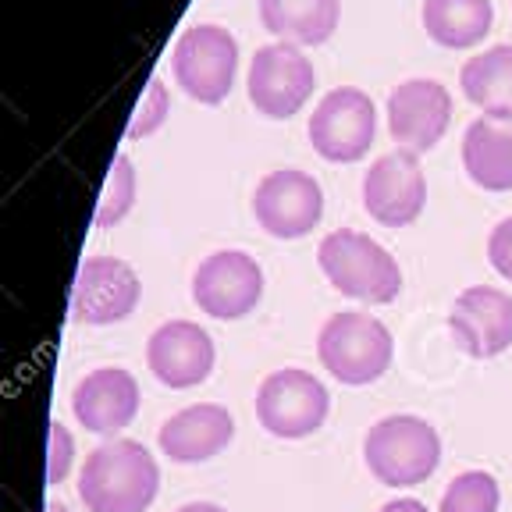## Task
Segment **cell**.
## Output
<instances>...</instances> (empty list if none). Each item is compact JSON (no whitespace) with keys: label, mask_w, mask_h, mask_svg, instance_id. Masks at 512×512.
Returning <instances> with one entry per match:
<instances>
[{"label":"cell","mask_w":512,"mask_h":512,"mask_svg":"<svg viewBox=\"0 0 512 512\" xmlns=\"http://www.w3.org/2000/svg\"><path fill=\"white\" fill-rule=\"evenodd\" d=\"M157 491V459L132 438H111L96 445L79 473V498L86 512H146Z\"/></svg>","instance_id":"1"},{"label":"cell","mask_w":512,"mask_h":512,"mask_svg":"<svg viewBox=\"0 0 512 512\" xmlns=\"http://www.w3.org/2000/svg\"><path fill=\"white\" fill-rule=\"evenodd\" d=\"M317 264L335 292L349 299H360L370 306L395 303L402 292V271L388 249L377 239L352 228L324 235L317 246Z\"/></svg>","instance_id":"2"},{"label":"cell","mask_w":512,"mask_h":512,"mask_svg":"<svg viewBox=\"0 0 512 512\" xmlns=\"http://www.w3.org/2000/svg\"><path fill=\"white\" fill-rule=\"evenodd\" d=\"M363 459L384 488H416L438 470L441 438L424 416L392 413L367 431Z\"/></svg>","instance_id":"3"},{"label":"cell","mask_w":512,"mask_h":512,"mask_svg":"<svg viewBox=\"0 0 512 512\" xmlns=\"http://www.w3.org/2000/svg\"><path fill=\"white\" fill-rule=\"evenodd\" d=\"M317 356L335 381L363 388V384L381 381L384 370L392 367L395 342L392 331L377 317L360 310H342L324 320L317 335Z\"/></svg>","instance_id":"4"},{"label":"cell","mask_w":512,"mask_h":512,"mask_svg":"<svg viewBox=\"0 0 512 512\" xmlns=\"http://www.w3.org/2000/svg\"><path fill=\"white\" fill-rule=\"evenodd\" d=\"M331 409L328 388L310 370H274L256 388V420L267 434L285 441L310 438L324 427Z\"/></svg>","instance_id":"5"},{"label":"cell","mask_w":512,"mask_h":512,"mask_svg":"<svg viewBox=\"0 0 512 512\" xmlns=\"http://www.w3.org/2000/svg\"><path fill=\"white\" fill-rule=\"evenodd\" d=\"M175 82L200 104H221L239 75V40L221 25H192L171 50Z\"/></svg>","instance_id":"6"},{"label":"cell","mask_w":512,"mask_h":512,"mask_svg":"<svg viewBox=\"0 0 512 512\" xmlns=\"http://www.w3.org/2000/svg\"><path fill=\"white\" fill-rule=\"evenodd\" d=\"M313 86H317L313 61L292 43H267L249 61V104L256 107V114L271 121H288L303 111V104L313 96Z\"/></svg>","instance_id":"7"},{"label":"cell","mask_w":512,"mask_h":512,"mask_svg":"<svg viewBox=\"0 0 512 512\" xmlns=\"http://www.w3.org/2000/svg\"><path fill=\"white\" fill-rule=\"evenodd\" d=\"M310 143L331 164H352L363 160L377 136V111L363 89H331L310 114Z\"/></svg>","instance_id":"8"},{"label":"cell","mask_w":512,"mask_h":512,"mask_svg":"<svg viewBox=\"0 0 512 512\" xmlns=\"http://www.w3.org/2000/svg\"><path fill=\"white\" fill-rule=\"evenodd\" d=\"M264 299V267L242 249H217L192 274V303L214 320H242Z\"/></svg>","instance_id":"9"},{"label":"cell","mask_w":512,"mask_h":512,"mask_svg":"<svg viewBox=\"0 0 512 512\" xmlns=\"http://www.w3.org/2000/svg\"><path fill=\"white\" fill-rule=\"evenodd\" d=\"M253 217L271 239H303L324 217V189L299 168L271 171L256 182Z\"/></svg>","instance_id":"10"},{"label":"cell","mask_w":512,"mask_h":512,"mask_svg":"<svg viewBox=\"0 0 512 512\" xmlns=\"http://www.w3.org/2000/svg\"><path fill=\"white\" fill-rule=\"evenodd\" d=\"M143 281L118 256H89L79 264L72 285V320L75 324H121L136 313Z\"/></svg>","instance_id":"11"},{"label":"cell","mask_w":512,"mask_h":512,"mask_svg":"<svg viewBox=\"0 0 512 512\" xmlns=\"http://www.w3.org/2000/svg\"><path fill=\"white\" fill-rule=\"evenodd\" d=\"M427 178L420 157L409 150L384 153L363 175V207L384 228H406L424 214Z\"/></svg>","instance_id":"12"},{"label":"cell","mask_w":512,"mask_h":512,"mask_svg":"<svg viewBox=\"0 0 512 512\" xmlns=\"http://www.w3.org/2000/svg\"><path fill=\"white\" fill-rule=\"evenodd\" d=\"M452 342L473 360H495L512 349V296L491 285L463 288L448 310Z\"/></svg>","instance_id":"13"},{"label":"cell","mask_w":512,"mask_h":512,"mask_svg":"<svg viewBox=\"0 0 512 512\" xmlns=\"http://www.w3.org/2000/svg\"><path fill=\"white\" fill-rule=\"evenodd\" d=\"M452 121V93L438 79H406L388 93V132L399 150L431 153Z\"/></svg>","instance_id":"14"},{"label":"cell","mask_w":512,"mask_h":512,"mask_svg":"<svg viewBox=\"0 0 512 512\" xmlns=\"http://www.w3.org/2000/svg\"><path fill=\"white\" fill-rule=\"evenodd\" d=\"M214 338L192 324V320H168L146 342V367L160 384H168L175 392L196 388L214 370Z\"/></svg>","instance_id":"15"},{"label":"cell","mask_w":512,"mask_h":512,"mask_svg":"<svg viewBox=\"0 0 512 512\" xmlns=\"http://www.w3.org/2000/svg\"><path fill=\"white\" fill-rule=\"evenodd\" d=\"M139 384L136 377L121 367H96L86 374L72 392V413L89 434H114L125 431L139 413Z\"/></svg>","instance_id":"16"},{"label":"cell","mask_w":512,"mask_h":512,"mask_svg":"<svg viewBox=\"0 0 512 512\" xmlns=\"http://www.w3.org/2000/svg\"><path fill=\"white\" fill-rule=\"evenodd\" d=\"M235 438V420L232 413L217 402H200V406H185L175 416H168L160 424V452L171 463L196 466L207 459L221 456L224 448Z\"/></svg>","instance_id":"17"},{"label":"cell","mask_w":512,"mask_h":512,"mask_svg":"<svg viewBox=\"0 0 512 512\" xmlns=\"http://www.w3.org/2000/svg\"><path fill=\"white\" fill-rule=\"evenodd\" d=\"M463 168L484 192L512 189V114H480L463 136Z\"/></svg>","instance_id":"18"},{"label":"cell","mask_w":512,"mask_h":512,"mask_svg":"<svg viewBox=\"0 0 512 512\" xmlns=\"http://www.w3.org/2000/svg\"><path fill=\"white\" fill-rule=\"evenodd\" d=\"M342 18V0H260V22L278 43L320 47L328 43Z\"/></svg>","instance_id":"19"},{"label":"cell","mask_w":512,"mask_h":512,"mask_svg":"<svg viewBox=\"0 0 512 512\" xmlns=\"http://www.w3.org/2000/svg\"><path fill=\"white\" fill-rule=\"evenodd\" d=\"M424 29L438 47L466 50L484 43L495 25V4L491 0H424L420 8Z\"/></svg>","instance_id":"20"},{"label":"cell","mask_w":512,"mask_h":512,"mask_svg":"<svg viewBox=\"0 0 512 512\" xmlns=\"http://www.w3.org/2000/svg\"><path fill=\"white\" fill-rule=\"evenodd\" d=\"M463 96L484 114H512V43L470 57L459 72Z\"/></svg>","instance_id":"21"},{"label":"cell","mask_w":512,"mask_h":512,"mask_svg":"<svg viewBox=\"0 0 512 512\" xmlns=\"http://www.w3.org/2000/svg\"><path fill=\"white\" fill-rule=\"evenodd\" d=\"M498 505H502L498 480L488 470H466L452 477L438 512H498Z\"/></svg>","instance_id":"22"},{"label":"cell","mask_w":512,"mask_h":512,"mask_svg":"<svg viewBox=\"0 0 512 512\" xmlns=\"http://www.w3.org/2000/svg\"><path fill=\"white\" fill-rule=\"evenodd\" d=\"M132 203H136V168H132V160L125 153H118L111 171H107L100 203H96V228H114L118 221H125Z\"/></svg>","instance_id":"23"},{"label":"cell","mask_w":512,"mask_h":512,"mask_svg":"<svg viewBox=\"0 0 512 512\" xmlns=\"http://www.w3.org/2000/svg\"><path fill=\"white\" fill-rule=\"evenodd\" d=\"M171 114V104H168V89H164V82L160 79H150V86H146V96L139 100L136 114H132V121H128L125 136L128 139H143V136H153L164 121H168Z\"/></svg>","instance_id":"24"},{"label":"cell","mask_w":512,"mask_h":512,"mask_svg":"<svg viewBox=\"0 0 512 512\" xmlns=\"http://www.w3.org/2000/svg\"><path fill=\"white\" fill-rule=\"evenodd\" d=\"M72 463H75V438L61 420H54V424H50V448H47V484L50 488H57V484L72 473Z\"/></svg>","instance_id":"25"},{"label":"cell","mask_w":512,"mask_h":512,"mask_svg":"<svg viewBox=\"0 0 512 512\" xmlns=\"http://www.w3.org/2000/svg\"><path fill=\"white\" fill-rule=\"evenodd\" d=\"M488 260L505 281H512V217L498 221L488 235Z\"/></svg>","instance_id":"26"},{"label":"cell","mask_w":512,"mask_h":512,"mask_svg":"<svg viewBox=\"0 0 512 512\" xmlns=\"http://www.w3.org/2000/svg\"><path fill=\"white\" fill-rule=\"evenodd\" d=\"M377 512H431L420 498H392V502H384Z\"/></svg>","instance_id":"27"},{"label":"cell","mask_w":512,"mask_h":512,"mask_svg":"<svg viewBox=\"0 0 512 512\" xmlns=\"http://www.w3.org/2000/svg\"><path fill=\"white\" fill-rule=\"evenodd\" d=\"M175 512H228V509L217 502H185L182 509H175Z\"/></svg>","instance_id":"28"},{"label":"cell","mask_w":512,"mask_h":512,"mask_svg":"<svg viewBox=\"0 0 512 512\" xmlns=\"http://www.w3.org/2000/svg\"><path fill=\"white\" fill-rule=\"evenodd\" d=\"M47 512H72L64 502H47Z\"/></svg>","instance_id":"29"}]
</instances>
